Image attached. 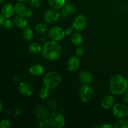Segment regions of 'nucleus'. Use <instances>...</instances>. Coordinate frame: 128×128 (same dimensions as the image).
Returning a JSON list of instances; mask_svg holds the SVG:
<instances>
[{"mask_svg": "<svg viewBox=\"0 0 128 128\" xmlns=\"http://www.w3.org/2000/svg\"><path fill=\"white\" fill-rule=\"evenodd\" d=\"M4 17L2 15V14L0 13V27L4 25V22L5 20Z\"/></svg>", "mask_w": 128, "mask_h": 128, "instance_id": "c9c22d12", "label": "nucleus"}, {"mask_svg": "<svg viewBox=\"0 0 128 128\" xmlns=\"http://www.w3.org/2000/svg\"><path fill=\"white\" fill-rule=\"evenodd\" d=\"M29 50L32 54H38L42 51V48L41 45L37 42H34L31 43L29 46Z\"/></svg>", "mask_w": 128, "mask_h": 128, "instance_id": "4be33fe9", "label": "nucleus"}, {"mask_svg": "<svg viewBox=\"0 0 128 128\" xmlns=\"http://www.w3.org/2000/svg\"><path fill=\"white\" fill-rule=\"evenodd\" d=\"M73 28H67L66 30V31H65V33L67 35H71V34H72V31H73Z\"/></svg>", "mask_w": 128, "mask_h": 128, "instance_id": "473e14b6", "label": "nucleus"}, {"mask_svg": "<svg viewBox=\"0 0 128 128\" xmlns=\"http://www.w3.org/2000/svg\"><path fill=\"white\" fill-rule=\"evenodd\" d=\"M114 102V97L111 95H108L103 98L101 101V106L105 110L110 109L112 106Z\"/></svg>", "mask_w": 128, "mask_h": 128, "instance_id": "dca6fc26", "label": "nucleus"}, {"mask_svg": "<svg viewBox=\"0 0 128 128\" xmlns=\"http://www.w3.org/2000/svg\"><path fill=\"white\" fill-rule=\"evenodd\" d=\"M18 1V2H24V1H28V0H17Z\"/></svg>", "mask_w": 128, "mask_h": 128, "instance_id": "ea45409f", "label": "nucleus"}, {"mask_svg": "<svg viewBox=\"0 0 128 128\" xmlns=\"http://www.w3.org/2000/svg\"><path fill=\"white\" fill-rule=\"evenodd\" d=\"M88 21L86 16L83 14H79L76 16L72 21V28L77 31H83L87 26Z\"/></svg>", "mask_w": 128, "mask_h": 128, "instance_id": "0eeeda50", "label": "nucleus"}, {"mask_svg": "<svg viewBox=\"0 0 128 128\" xmlns=\"http://www.w3.org/2000/svg\"><path fill=\"white\" fill-rule=\"evenodd\" d=\"M80 63H81V61H80V58L78 57L72 56L68 61V70L70 72H74V71H77L79 68H80Z\"/></svg>", "mask_w": 128, "mask_h": 128, "instance_id": "9b49d317", "label": "nucleus"}, {"mask_svg": "<svg viewBox=\"0 0 128 128\" xmlns=\"http://www.w3.org/2000/svg\"><path fill=\"white\" fill-rule=\"evenodd\" d=\"M4 26L6 29H11L13 26V22H12V21L11 20L8 19V20H5L4 22Z\"/></svg>", "mask_w": 128, "mask_h": 128, "instance_id": "c756f323", "label": "nucleus"}, {"mask_svg": "<svg viewBox=\"0 0 128 128\" xmlns=\"http://www.w3.org/2000/svg\"><path fill=\"white\" fill-rule=\"evenodd\" d=\"M35 31L38 34H43L47 31V26L45 24L40 23L36 26Z\"/></svg>", "mask_w": 128, "mask_h": 128, "instance_id": "a878e982", "label": "nucleus"}, {"mask_svg": "<svg viewBox=\"0 0 128 128\" xmlns=\"http://www.w3.org/2000/svg\"><path fill=\"white\" fill-rule=\"evenodd\" d=\"M80 80L84 84L91 83L93 81V76L90 72L87 71H83L80 72Z\"/></svg>", "mask_w": 128, "mask_h": 128, "instance_id": "2eb2a0df", "label": "nucleus"}, {"mask_svg": "<svg viewBox=\"0 0 128 128\" xmlns=\"http://www.w3.org/2000/svg\"><path fill=\"white\" fill-rule=\"evenodd\" d=\"M49 4L55 10L61 9L66 4V0H48Z\"/></svg>", "mask_w": 128, "mask_h": 128, "instance_id": "aec40b11", "label": "nucleus"}, {"mask_svg": "<svg viewBox=\"0 0 128 128\" xmlns=\"http://www.w3.org/2000/svg\"><path fill=\"white\" fill-rule=\"evenodd\" d=\"M2 103H1V101H0V112L2 111Z\"/></svg>", "mask_w": 128, "mask_h": 128, "instance_id": "58836bf2", "label": "nucleus"}, {"mask_svg": "<svg viewBox=\"0 0 128 128\" xmlns=\"http://www.w3.org/2000/svg\"><path fill=\"white\" fill-rule=\"evenodd\" d=\"M36 116L39 120L48 118L49 116V111L44 106L40 105L36 106L34 110Z\"/></svg>", "mask_w": 128, "mask_h": 128, "instance_id": "f8f14e48", "label": "nucleus"}, {"mask_svg": "<svg viewBox=\"0 0 128 128\" xmlns=\"http://www.w3.org/2000/svg\"><path fill=\"white\" fill-rule=\"evenodd\" d=\"M10 127H11V123L9 120H2L0 122V128H8Z\"/></svg>", "mask_w": 128, "mask_h": 128, "instance_id": "c85d7f7f", "label": "nucleus"}, {"mask_svg": "<svg viewBox=\"0 0 128 128\" xmlns=\"http://www.w3.org/2000/svg\"><path fill=\"white\" fill-rule=\"evenodd\" d=\"M101 127L102 128H112V126H111L110 124H102Z\"/></svg>", "mask_w": 128, "mask_h": 128, "instance_id": "e433bc0d", "label": "nucleus"}, {"mask_svg": "<svg viewBox=\"0 0 128 128\" xmlns=\"http://www.w3.org/2000/svg\"><path fill=\"white\" fill-rule=\"evenodd\" d=\"M14 23L19 28H24L28 25V20L25 17L17 16L14 19Z\"/></svg>", "mask_w": 128, "mask_h": 128, "instance_id": "6ab92c4d", "label": "nucleus"}, {"mask_svg": "<svg viewBox=\"0 0 128 128\" xmlns=\"http://www.w3.org/2000/svg\"><path fill=\"white\" fill-rule=\"evenodd\" d=\"M85 50L84 48L80 47L76 50V54L78 56H82L84 54Z\"/></svg>", "mask_w": 128, "mask_h": 128, "instance_id": "2f4dec72", "label": "nucleus"}, {"mask_svg": "<svg viewBox=\"0 0 128 128\" xmlns=\"http://www.w3.org/2000/svg\"><path fill=\"white\" fill-rule=\"evenodd\" d=\"M79 94H80V98L82 102H88L92 100L93 97V89L91 86L86 84L80 89Z\"/></svg>", "mask_w": 128, "mask_h": 128, "instance_id": "20e7f679", "label": "nucleus"}, {"mask_svg": "<svg viewBox=\"0 0 128 128\" xmlns=\"http://www.w3.org/2000/svg\"><path fill=\"white\" fill-rule=\"evenodd\" d=\"M19 91L21 94L25 96H29L32 94L33 92L34 87L30 81H24L20 83Z\"/></svg>", "mask_w": 128, "mask_h": 128, "instance_id": "9d476101", "label": "nucleus"}, {"mask_svg": "<svg viewBox=\"0 0 128 128\" xmlns=\"http://www.w3.org/2000/svg\"><path fill=\"white\" fill-rule=\"evenodd\" d=\"M31 15H32V11H31V10H28L27 12H26V18L31 17Z\"/></svg>", "mask_w": 128, "mask_h": 128, "instance_id": "4c0bfd02", "label": "nucleus"}, {"mask_svg": "<svg viewBox=\"0 0 128 128\" xmlns=\"http://www.w3.org/2000/svg\"><path fill=\"white\" fill-rule=\"evenodd\" d=\"M48 108L49 110H51L52 111H56L58 108V104L57 102L54 100H51V101H49L48 104Z\"/></svg>", "mask_w": 128, "mask_h": 128, "instance_id": "cd10ccee", "label": "nucleus"}, {"mask_svg": "<svg viewBox=\"0 0 128 128\" xmlns=\"http://www.w3.org/2000/svg\"></svg>", "mask_w": 128, "mask_h": 128, "instance_id": "79ce46f5", "label": "nucleus"}, {"mask_svg": "<svg viewBox=\"0 0 128 128\" xmlns=\"http://www.w3.org/2000/svg\"><path fill=\"white\" fill-rule=\"evenodd\" d=\"M44 71V68L42 67V66L40 64H35L30 68L29 72L32 76H38L42 75L43 74Z\"/></svg>", "mask_w": 128, "mask_h": 128, "instance_id": "a211bd4d", "label": "nucleus"}, {"mask_svg": "<svg viewBox=\"0 0 128 128\" xmlns=\"http://www.w3.org/2000/svg\"><path fill=\"white\" fill-rule=\"evenodd\" d=\"M128 87L126 79L121 74H116L111 78L110 82L111 92L114 95H121L126 92Z\"/></svg>", "mask_w": 128, "mask_h": 128, "instance_id": "f257e3e1", "label": "nucleus"}, {"mask_svg": "<svg viewBox=\"0 0 128 128\" xmlns=\"http://www.w3.org/2000/svg\"><path fill=\"white\" fill-rule=\"evenodd\" d=\"M14 13V6L10 3L6 4L3 6L1 10V14L4 18L10 19Z\"/></svg>", "mask_w": 128, "mask_h": 128, "instance_id": "ddd939ff", "label": "nucleus"}, {"mask_svg": "<svg viewBox=\"0 0 128 128\" xmlns=\"http://www.w3.org/2000/svg\"><path fill=\"white\" fill-rule=\"evenodd\" d=\"M44 20L45 22L50 24H52L58 21L60 18V13L55 9L49 10L44 14Z\"/></svg>", "mask_w": 128, "mask_h": 128, "instance_id": "1a4fd4ad", "label": "nucleus"}, {"mask_svg": "<svg viewBox=\"0 0 128 128\" xmlns=\"http://www.w3.org/2000/svg\"><path fill=\"white\" fill-rule=\"evenodd\" d=\"M116 128H128V120H124V118L120 119L115 124Z\"/></svg>", "mask_w": 128, "mask_h": 128, "instance_id": "393cba45", "label": "nucleus"}, {"mask_svg": "<svg viewBox=\"0 0 128 128\" xmlns=\"http://www.w3.org/2000/svg\"><path fill=\"white\" fill-rule=\"evenodd\" d=\"M50 122L51 126L55 128H60L64 126L65 118L61 114L52 113L50 117Z\"/></svg>", "mask_w": 128, "mask_h": 128, "instance_id": "423d86ee", "label": "nucleus"}, {"mask_svg": "<svg viewBox=\"0 0 128 128\" xmlns=\"http://www.w3.org/2000/svg\"><path fill=\"white\" fill-rule=\"evenodd\" d=\"M22 38L26 41H30L32 38L34 36V32L32 29L30 27H27L23 28L22 32Z\"/></svg>", "mask_w": 128, "mask_h": 128, "instance_id": "412c9836", "label": "nucleus"}, {"mask_svg": "<svg viewBox=\"0 0 128 128\" xmlns=\"http://www.w3.org/2000/svg\"><path fill=\"white\" fill-rule=\"evenodd\" d=\"M27 8L26 6L22 3V2H18L14 6V12L18 16L26 17V12H27Z\"/></svg>", "mask_w": 128, "mask_h": 128, "instance_id": "4468645a", "label": "nucleus"}, {"mask_svg": "<svg viewBox=\"0 0 128 128\" xmlns=\"http://www.w3.org/2000/svg\"><path fill=\"white\" fill-rule=\"evenodd\" d=\"M112 112L118 118H125L128 116V108L124 103H117L112 108Z\"/></svg>", "mask_w": 128, "mask_h": 128, "instance_id": "39448f33", "label": "nucleus"}, {"mask_svg": "<svg viewBox=\"0 0 128 128\" xmlns=\"http://www.w3.org/2000/svg\"><path fill=\"white\" fill-rule=\"evenodd\" d=\"M61 81V75L57 71L49 72L44 76L43 83L44 86L50 90L55 88L60 84Z\"/></svg>", "mask_w": 128, "mask_h": 128, "instance_id": "7ed1b4c3", "label": "nucleus"}, {"mask_svg": "<svg viewBox=\"0 0 128 128\" xmlns=\"http://www.w3.org/2000/svg\"><path fill=\"white\" fill-rule=\"evenodd\" d=\"M65 31L63 29L59 26H54L52 27L49 31V36L53 41H58L62 40L64 37Z\"/></svg>", "mask_w": 128, "mask_h": 128, "instance_id": "6e6552de", "label": "nucleus"}, {"mask_svg": "<svg viewBox=\"0 0 128 128\" xmlns=\"http://www.w3.org/2000/svg\"><path fill=\"white\" fill-rule=\"evenodd\" d=\"M42 54L50 61H54L60 58L61 54V47L55 41L48 42L42 48Z\"/></svg>", "mask_w": 128, "mask_h": 128, "instance_id": "f03ea898", "label": "nucleus"}, {"mask_svg": "<svg viewBox=\"0 0 128 128\" xmlns=\"http://www.w3.org/2000/svg\"><path fill=\"white\" fill-rule=\"evenodd\" d=\"M51 126L50 122V120L48 118L40 120V122H38V126L40 128H48Z\"/></svg>", "mask_w": 128, "mask_h": 128, "instance_id": "bb28decb", "label": "nucleus"}, {"mask_svg": "<svg viewBox=\"0 0 128 128\" xmlns=\"http://www.w3.org/2000/svg\"><path fill=\"white\" fill-rule=\"evenodd\" d=\"M74 11V7L70 3L65 4L64 6L61 8V14L63 17H68L71 16Z\"/></svg>", "mask_w": 128, "mask_h": 128, "instance_id": "f3484780", "label": "nucleus"}, {"mask_svg": "<svg viewBox=\"0 0 128 128\" xmlns=\"http://www.w3.org/2000/svg\"><path fill=\"white\" fill-rule=\"evenodd\" d=\"M71 41L75 46H80V44H82V41H83V38L81 34L76 32L72 34V38H71Z\"/></svg>", "mask_w": 128, "mask_h": 128, "instance_id": "5701e85b", "label": "nucleus"}, {"mask_svg": "<svg viewBox=\"0 0 128 128\" xmlns=\"http://www.w3.org/2000/svg\"><path fill=\"white\" fill-rule=\"evenodd\" d=\"M20 80H21V77H20V76L19 74H15L14 76L13 81H14V82H19V81H20Z\"/></svg>", "mask_w": 128, "mask_h": 128, "instance_id": "f704fd0d", "label": "nucleus"}, {"mask_svg": "<svg viewBox=\"0 0 128 128\" xmlns=\"http://www.w3.org/2000/svg\"><path fill=\"white\" fill-rule=\"evenodd\" d=\"M31 4L35 8H39L41 5V0H30Z\"/></svg>", "mask_w": 128, "mask_h": 128, "instance_id": "7c9ffc66", "label": "nucleus"}, {"mask_svg": "<svg viewBox=\"0 0 128 128\" xmlns=\"http://www.w3.org/2000/svg\"><path fill=\"white\" fill-rule=\"evenodd\" d=\"M122 101L125 103L128 104V92H126V93L124 94L123 98H122Z\"/></svg>", "mask_w": 128, "mask_h": 128, "instance_id": "72a5a7b5", "label": "nucleus"}, {"mask_svg": "<svg viewBox=\"0 0 128 128\" xmlns=\"http://www.w3.org/2000/svg\"><path fill=\"white\" fill-rule=\"evenodd\" d=\"M4 1V0H0V3H2V2H3Z\"/></svg>", "mask_w": 128, "mask_h": 128, "instance_id": "a19ab883", "label": "nucleus"}, {"mask_svg": "<svg viewBox=\"0 0 128 128\" xmlns=\"http://www.w3.org/2000/svg\"><path fill=\"white\" fill-rule=\"evenodd\" d=\"M50 89L48 88L42 87L41 88L40 91V96L42 100H46L50 96Z\"/></svg>", "mask_w": 128, "mask_h": 128, "instance_id": "b1692460", "label": "nucleus"}]
</instances>
